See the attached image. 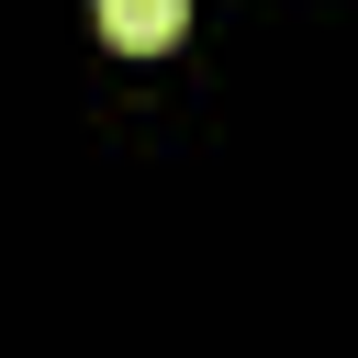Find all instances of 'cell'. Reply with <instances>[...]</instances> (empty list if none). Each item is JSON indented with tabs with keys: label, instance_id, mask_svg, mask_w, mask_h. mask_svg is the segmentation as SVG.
Returning a JSON list of instances; mask_svg holds the SVG:
<instances>
[{
	"label": "cell",
	"instance_id": "cell-1",
	"mask_svg": "<svg viewBox=\"0 0 358 358\" xmlns=\"http://www.w3.org/2000/svg\"><path fill=\"white\" fill-rule=\"evenodd\" d=\"M90 11H101V34H112V45H134V56L179 45V22H190V0H90Z\"/></svg>",
	"mask_w": 358,
	"mask_h": 358
}]
</instances>
